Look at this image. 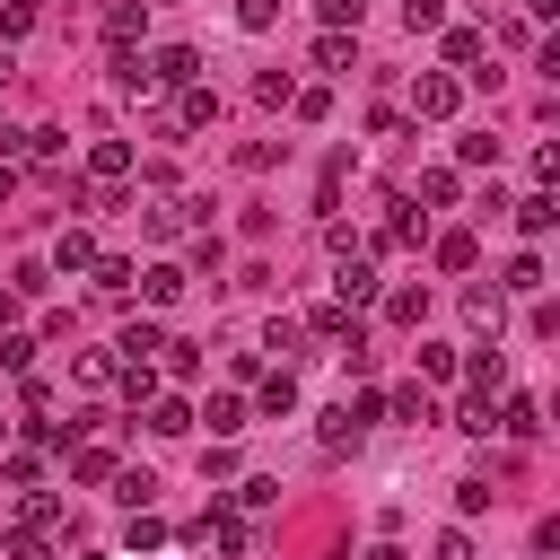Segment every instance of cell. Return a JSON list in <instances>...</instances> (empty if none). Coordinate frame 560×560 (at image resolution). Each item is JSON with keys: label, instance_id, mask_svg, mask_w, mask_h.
Wrapping results in <instances>:
<instances>
[{"label": "cell", "instance_id": "cell-9", "mask_svg": "<svg viewBox=\"0 0 560 560\" xmlns=\"http://www.w3.org/2000/svg\"><path fill=\"white\" fill-rule=\"evenodd\" d=\"M516 228H525V236H551V228H560V201H551V192H525V201H516Z\"/></svg>", "mask_w": 560, "mask_h": 560}, {"label": "cell", "instance_id": "cell-40", "mask_svg": "<svg viewBox=\"0 0 560 560\" xmlns=\"http://www.w3.org/2000/svg\"><path fill=\"white\" fill-rule=\"evenodd\" d=\"M315 18H324V26H359V9H350V0H315Z\"/></svg>", "mask_w": 560, "mask_h": 560}, {"label": "cell", "instance_id": "cell-14", "mask_svg": "<svg viewBox=\"0 0 560 560\" xmlns=\"http://www.w3.org/2000/svg\"><path fill=\"white\" fill-rule=\"evenodd\" d=\"M446 61H455V70H472V79H490V70H481V35H472V26H446Z\"/></svg>", "mask_w": 560, "mask_h": 560}, {"label": "cell", "instance_id": "cell-25", "mask_svg": "<svg viewBox=\"0 0 560 560\" xmlns=\"http://www.w3.org/2000/svg\"><path fill=\"white\" fill-rule=\"evenodd\" d=\"M114 350H122V359H158V350H166V332H158V324H131Z\"/></svg>", "mask_w": 560, "mask_h": 560}, {"label": "cell", "instance_id": "cell-17", "mask_svg": "<svg viewBox=\"0 0 560 560\" xmlns=\"http://www.w3.org/2000/svg\"><path fill=\"white\" fill-rule=\"evenodd\" d=\"M499 429H508V438H534V429H542V402H534V394H508Z\"/></svg>", "mask_w": 560, "mask_h": 560}, {"label": "cell", "instance_id": "cell-44", "mask_svg": "<svg viewBox=\"0 0 560 560\" xmlns=\"http://www.w3.org/2000/svg\"><path fill=\"white\" fill-rule=\"evenodd\" d=\"M9 192H18V166H0V201H9Z\"/></svg>", "mask_w": 560, "mask_h": 560}, {"label": "cell", "instance_id": "cell-47", "mask_svg": "<svg viewBox=\"0 0 560 560\" xmlns=\"http://www.w3.org/2000/svg\"><path fill=\"white\" fill-rule=\"evenodd\" d=\"M0 438H9V420H0Z\"/></svg>", "mask_w": 560, "mask_h": 560}, {"label": "cell", "instance_id": "cell-5", "mask_svg": "<svg viewBox=\"0 0 560 560\" xmlns=\"http://www.w3.org/2000/svg\"><path fill=\"white\" fill-rule=\"evenodd\" d=\"M350 61H359V52H350V35H341V26H324V35H315V70H324V79H350Z\"/></svg>", "mask_w": 560, "mask_h": 560}, {"label": "cell", "instance_id": "cell-4", "mask_svg": "<svg viewBox=\"0 0 560 560\" xmlns=\"http://www.w3.org/2000/svg\"><path fill=\"white\" fill-rule=\"evenodd\" d=\"M140 26H149V0H114L105 9V44H140Z\"/></svg>", "mask_w": 560, "mask_h": 560}, {"label": "cell", "instance_id": "cell-27", "mask_svg": "<svg viewBox=\"0 0 560 560\" xmlns=\"http://www.w3.org/2000/svg\"><path fill=\"white\" fill-rule=\"evenodd\" d=\"M402 26H411V35H438V26H446V0H402Z\"/></svg>", "mask_w": 560, "mask_h": 560}, {"label": "cell", "instance_id": "cell-7", "mask_svg": "<svg viewBox=\"0 0 560 560\" xmlns=\"http://www.w3.org/2000/svg\"><path fill=\"white\" fill-rule=\"evenodd\" d=\"M131 280H140L149 306H175V298H184V271H175V262H149V271H131Z\"/></svg>", "mask_w": 560, "mask_h": 560}, {"label": "cell", "instance_id": "cell-3", "mask_svg": "<svg viewBox=\"0 0 560 560\" xmlns=\"http://www.w3.org/2000/svg\"><path fill=\"white\" fill-rule=\"evenodd\" d=\"M332 289H341V306H376V298H385V280H376V262H368V254H341Z\"/></svg>", "mask_w": 560, "mask_h": 560}, {"label": "cell", "instance_id": "cell-33", "mask_svg": "<svg viewBox=\"0 0 560 560\" xmlns=\"http://www.w3.org/2000/svg\"><path fill=\"white\" fill-rule=\"evenodd\" d=\"M455 429H472V438H490V429H499V411H490V394H481V402H464V411H455Z\"/></svg>", "mask_w": 560, "mask_h": 560}, {"label": "cell", "instance_id": "cell-26", "mask_svg": "<svg viewBox=\"0 0 560 560\" xmlns=\"http://www.w3.org/2000/svg\"><path fill=\"white\" fill-rule=\"evenodd\" d=\"M472 385H481V394H490V385H508V359H499V341H481V350H472Z\"/></svg>", "mask_w": 560, "mask_h": 560}, {"label": "cell", "instance_id": "cell-30", "mask_svg": "<svg viewBox=\"0 0 560 560\" xmlns=\"http://www.w3.org/2000/svg\"><path fill=\"white\" fill-rule=\"evenodd\" d=\"M254 96H262V105H289V96H298V79H289V70H262V79H254Z\"/></svg>", "mask_w": 560, "mask_h": 560}, {"label": "cell", "instance_id": "cell-16", "mask_svg": "<svg viewBox=\"0 0 560 560\" xmlns=\"http://www.w3.org/2000/svg\"><path fill=\"white\" fill-rule=\"evenodd\" d=\"M472 262H481V245H472L464 228H446V236H438V271H472Z\"/></svg>", "mask_w": 560, "mask_h": 560}, {"label": "cell", "instance_id": "cell-24", "mask_svg": "<svg viewBox=\"0 0 560 560\" xmlns=\"http://www.w3.org/2000/svg\"><path fill=\"white\" fill-rule=\"evenodd\" d=\"M88 271H96V289H105V298H122V289H131V262H122V254H96Z\"/></svg>", "mask_w": 560, "mask_h": 560}, {"label": "cell", "instance_id": "cell-18", "mask_svg": "<svg viewBox=\"0 0 560 560\" xmlns=\"http://www.w3.org/2000/svg\"><path fill=\"white\" fill-rule=\"evenodd\" d=\"M88 166H96L105 184H114V175H131V140H96V149H88Z\"/></svg>", "mask_w": 560, "mask_h": 560}, {"label": "cell", "instance_id": "cell-31", "mask_svg": "<svg viewBox=\"0 0 560 560\" xmlns=\"http://www.w3.org/2000/svg\"><path fill=\"white\" fill-rule=\"evenodd\" d=\"M385 315H394V324H420V315H429V298H420V289H394V298H385Z\"/></svg>", "mask_w": 560, "mask_h": 560}, {"label": "cell", "instance_id": "cell-20", "mask_svg": "<svg viewBox=\"0 0 560 560\" xmlns=\"http://www.w3.org/2000/svg\"><path fill=\"white\" fill-rule=\"evenodd\" d=\"M499 289H508V298H534V289H542V262H534V254H516V262L499 271Z\"/></svg>", "mask_w": 560, "mask_h": 560}, {"label": "cell", "instance_id": "cell-32", "mask_svg": "<svg viewBox=\"0 0 560 560\" xmlns=\"http://www.w3.org/2000/svg\"><path fill=\"white\" fill-rule=\"evenodd\" d=\"M122 394H131V402H149V394H158V376H149V359H122Z\"/></svg>", "mask_w": 560, "mask_h": 560}, {"label": "cell", "instance_id": "cell-21", "mask_svg": "<svg viewBox=\"0 0 560 560\" xmlns=\"http://www.w3.org/2000/svg\"><path fill=\"white\" fill-rule=\"evenodd\" d=\"M464 324H472V332H490V341H499V289H472V298H464Z\"/></svg>", "mask_w": 560, "mask_h": 560}, {"label": "cell", "instance_id": "cell-28", "mask_svg": "<svg viewBox=\"0 0 560 560\" xmlns=\"http://www.w3.org/2000/svg\"><path fill=\"white\" fill-rule=\"evenodd\" d=\"M341 411H350V429H359V438H368V429H376V420H385V394H350V402H341Z\"/></svg>", "mask_w": 560, "mask_h": 560}, {"label": "cell", "instance_id": "cell-45", "mask_svg": "<svg viewBox=\"0 0 560 560\" xmlns=\"http://www.w3.org/2000/svg\"><path fill=\"white\" fill-rule=\"evenodd\" d=\"M368 560H402V551H394V542H376V551H368Z\"/></svg>", "mask_w": 560, "mask_h": 560}, {"label": "cell", "instance_id": "cell-36", "mask_svg": "<svg viewBox=\"0 0 560 560\" xmlns=\"http://www.w3.org/2000/svg\"><path fill=\"white\" fill-rule=\"evenodd\" d=\"M9 551H18V560H52V542H44V525H18V534H9Z\"/></svg>", "mask_w": 560, "mask_h": 560}, {"label": "cell", "instance_id": "cell-23", "mask_svg": "<svg viewBox=\"0 0 560 560\" xmlns=\"http://www.w3.org/2000/svg\"><path fill=\"white\" fill-rule=\"evenodd\" d=\"M455 166H499V140H490V131H464V140H455Z\"/></svg>", "mask_w": 560, "mask_h": 560}, {"label": "cell", "instance_id": "cell-13", "mask_svg": "<svg viewBox=\"0 0 560 560\" xmlns=\"http://www.w3.org/2000/svg\"><path fill=\"white\" fill-rule=\"evenodd\" d=\"M70 481H79V490L114 481V446H79V455H70Z\"/></svg>", "mask_w": 560, "mask_h": 560}, {"label": "cell", "instance_id": "cell-19", "mask_svg": "<svg viewBox=\"0 0 560 560\" xmlns=\"http://www.w3.org/2000/svg\"><path fill=\"white\" fill-rule=\"evenodd\" d=\"M52 262H61V271H88V262H96V236H88V228H70V236L52 245Z\"/></svg>", "mask_w": 560, "mask_h": 560}, {"label": "cell", "instance_id": "cell-42", "mask_svg": "<svg viewBox=\"0 0 560 560\" xmlns=\"http://www.w3.org/2000/svg\"><path fill=\"white\" fill-rule=\"evenodd\" d=\"M18 306H26V298H18V289H0V324H18Z\"/></svg>", "mask_w": 560, "mask_h": 560}, {"label": "cell", "instance_id": "cell-43", "mask_svg": "<svg viewBox=\"0 0 560 560\" xmlns=\"http://www.w3.org/2000/svg\"><path fill=\"white\" fill-rule=\"evenodd\" d=\"M525 18H560V0H525Z\"/></svg>", "mask_w": 560, "mask_h": 560}, {"label": "cell", "instance_id": "cell-39", "mask_svg": "<svg viewBox=\"0 0 560 560\" xmlns=\"http://www.w3.org/2000/svg\"><path fill=\"white\" fill-rule=\"evenodd\" d=\"M280 18V0H236V26H271Z\"/></svg>", "mask_w": 560, "mask_h": 560}, {"label": "cell", "instance_id": "cell-11", "mask_svg": "<svg viewBox=\"0 0 560 560\" xmlns=\"http://www.w3.org/2000/svg\"><path fill=\"white\" fill-rule=\"evenodd\" d=\"M192 420H210V438H236V429H245V402H236V394H210Z\"/></svg>", "mask_w": 560, "mask_h": 560}, {"label": "cell", "instance_id": "cell-46", "mask_svg": "<svg viewBox=\"0 0 560 560\" xmlns=\"http://www.w3.org/2000/svg\"><path fill=\"white\" fill-rule=\"evenodd\" d=\"M350 9H368V0H350Z\"/></svg>", "mask_w": 560, "mask_h": 560}, {"label": "cell", "instance_id": "cell-12", "mask_svg": "<svg viewBox=\"0 0 560 560\" xmlns=\"http://www.w3.org/2000/svg\"><path fill=\"white\" fill-rule=\"evenodd\" d=\"M149 429H158V438H184V429H192V402H175V394H149Z\"/></svg>", "mask_w": 560, "mask_h": 560}, {"label": "cell", "instance_id": "cell-15", "mask_svg": "<svg viewBox=\"0 0 560 560\" xmlns=\"http://www.w3.org/2000/svg\"><path fill=\"white\" fill-rule=\"evenodd\" d=\"M455 192H464L455 166H429V175H420V201H429V210H455Z\"/></svg>", "mask_w": 560, "mask_h": 560}, {"label": "cell", "instance_id": "cell-6", "mask_svg": "<svg viewBox=\"0 0 560 560\" xmlns=\"http://www.w3.org/2000/svg\"><path fill=\"white\" fill-rule=\"evenodd\" d=\"M210 114H219V96H210L201 79H192V88H175V131H201Z\"/></svg>", "mask_w": 560, "mask_h": 560}, {"label": "cell", "instance_id": "cell-1", "mask_svg": "<svg viewBox=\"0 0 560 560\" xmlns=\"http://www.w3.org/2000/svg\"><path fill=\"white\" fill-rule=\"evenodd\" d=\"M455 105H464V88H455L446 70H420V79H411V114H420V122H446Z\"/></svg>", "mask_w": 560, "mask_h": 560}, {"label": "cell", "instance_id": "cell-34", "mask_svg": "<svg viewBox=\"0 0 560 560\" xmlns=\"http://www.w3.org/2000/svg\"><path fill=\"white\" fill-rule=\"evenodd\" d=\"M149 490H158L149 472H114V499H122V508H149Z\"/></svg>", "mask_w": 560, "mask_h": 560}, {"label": "cell", "instance_id": "cell-41", "mask_svg": "<svg viewBox=\"0 0 560 560\" xmlns=\"http://www.w3.org/2000/svg\"><path fill=\"white\" fill-rule=\"evenodd\" d=\"M429 560H472V542H464V534H438V551H429Z\"/></svg>", "mask_w": 560, "mask_h": 560}, {"label": "cell", "instance_id": "cell-2", "mask_svg": "<svg viewBox=\"0 0 560 560\" xmlns=\"http://www.w3.org/2000/svg\"><path fill=\"white\" fill-rule=\"evenodd\" d=\"M192 79H201V52L192 44H158L149 52V88H192Z\"/></svg>", "mask_w": 560, "mask_h": 560}, {"label": "cell", "instance_id": "cell-8", "mask_svg": "<svg viewBox=\"0 0 560 560\" xmlns=\"http://www.w3.org/2000/svg\"><path fill=\"white\" fill-rule=\"evenodd\" d=\"M385 411H394V420H411V429H429V420H438L429 385H394V394H385Z\"/></svg>", "mask_w": 560, "mask_h": 560}, {"label": "cell", "instance_id": "cell-22", "mask_svg": "<svg viewBox=\"0 0 560 560\" xmlns=\"http://www.w3.org/2000/svg\"><path fill=\"white\" fill-rule=\"evenodd\" d=\"M455 368H464V359H455V341H420V376H429V385H446Z\"/></svg>", "mask_w": 560, "mask_h": 560}, {"label": "cell", "instance_id": "cell-10", "mask_svg": "<svg viewBox=\"0 0 560 560\" xmlns=\"http://www.w3.org/2000/svg\"><path fill=\"white\" fill-rule=\"evenodd\" d=\"M289 411H298V376L271 368V376H262V420H289Z\"/></svg>", "mask_w": 560, "mask_h": 560}, {"label": "cell", "instance_id": "cell-38", "mask_svg": "<svg viewBox=\"0 0 560 560\" xmlns=\"http://www.w3.org/2000/svg\"><path fill=\"white\" fill-rule=\"evenodd\" d=\"M490 508V481H455V516H481Z\"/></svg>", "mask_w": 560, "mask_h": 560}, {"label": "cell", "instance_id": "cell-35", "mask_svg": "<svg viewBox=\"0 0 560 560\" xmlns=\"http://www.w3.org/2000/svg\"><path fill=\"white\" fill-rule=\"evenodd\" d=\"M18 525H61V499H52V490H35V499L18 508Z\"/></svg>", "mask_w": 560, "mask_h": 560}, {"label": "cell", "instance_id": "cell-29", "mask_svg": "<svg viewBox=\"0 0 560 560\" xmlns=\"http://www.w3.org/2000/svg\"><path fill=\"white\" fill-rule=\"evenodd\" d=\"M122 542H131V551H158V542H166V525H158L149 508H131V534H122Z\"/></svg>", "mask_w": 560, "mask_h": 560}, {"label": "cell", "instance_id": "cell-37", "mask_svg": "<svg viewBox=\"0 0 560 560\" xmlns=\"http://www.w3.org/2000/svg\"><path fill=\"white\" fill-rule=\"evenodd\" d=\"M306 324H315V332H332V341H341V332H350V306H341V298H332V306H315V315H306Z\"/></svg>", "mask_w": 560, "mask_h": 560}]
</instances>
